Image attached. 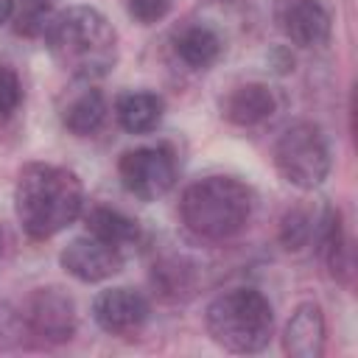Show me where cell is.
Here are the masks:
<instances>
[{
	"label": "cell",
	"instance_id": "22",
	"mask_svg": "<svg viewBox=\"0 0 358 358\" xmlns=\"http://www.w3.org/2000/svg\"><path fill=\"white\" fill-rule=\"evenodd\" d=\"M22 103V84L11 67H0V120H8Z\"/></svg>",
	"mask_w": 358,
	"mask_h": 358
},
{
	"label": "cell",
	"instance_id": "1",
	"mask_svg": "<svg viewBox=\"0 0 358 358\" xmlns=\"http://www.w3.org/2000/svg\"><path fill=\"white\" fill-rule=\"evenodd\" d=\"M14 213L28 238L48 241L84 213V185L62 165L31 162L17 176Z\"/></svg>",
	"mask_w": 358,
	"mask_h": 358
},
{
	"label": "cell",
	"instance_id": "14",
	"mask_svg": "<svg viewBox=\"0 0 358 358\" xmlns=\"http://www.w3.org/2000/svg\"><path fill=\"white\" fill-rule=\"evenodd\" d=\"M165 101L157 92L148 90H129L120 92L115 101V117L123 131L129 134H148L162 123Z\"/></svg>",
	"mask_w": 358,
	"mask_h": 358
},
{
	"label": "cell",
	"instance_id": "26",
	"mask_svg": "<svg viewBox=\"0 0 358 358\" xmlns=\"http://www.w3.org/2000/svg\"><path fill=\"white\" fill-rule=\"evenodd\" d=\"M0 255H3V229H0Z\"/></svg>",
	"mask_w": 358,
	"mask_h": 358
},
{
	"label": "cell",
	"instance_id": "25",
	"mask_svg": "<svg viewBox=\"0 0 358 358\" xmlns=\"http://www.w3.org/2000/svg\"><path fill=\"white\" fill-rule=\"evenodd\" d=\"M14 14V0H0V25L8 22Z\"/></svg>",
	"mask_w": 358,
	"mask_h": 358
},
{
	"label": "cell",
	"instance_id": "17",
	"mask_svg": "<svg viewBox=\"0 0 358 358\" xmlns=\"http://www.w3.org/2000/svg\"><path fill=\"white\" fill-rule=\"evenodd\" d=\"M319 243H322V255H324V263H327L333 280L347 282L350 271H352V260H350V241H347L341 210L324 207L322 227H319Z\"/></svg>",
	"mask_w": 358,
	"mask_h": 358
},
{
	"label": "cell",
	"instance_id": "21",
	"mask_svg": "<svg viewBox=\"0 0 358 358\" xmlns=\"http://www.w3.org/2000/svg\"><path fill=\"white\" fill-rule=\"evenodd\" d=\"M28 327L25 319L17 308H11L8 302H0V350H14L25 341Z\"/></svg>",
	"mask_w": 358,
	"mask_h": 358
},
{
	"label": "cell",
	"instance_id": "5",
	"mask_svg": "<svg viewBox=\"0 0 358 358\" xmlns=\"http://www.w3.org/2000/svg\"><path fill=\"white\" fill-rule=\"evenodd\" d=\"M330 162L333 159H330L327 137L310 120L291 123L274 143V168H277V173L299 190L319 187L330 173Z\"/></svg>",
	"mask_w": 358,
	"mask_h": 358
},
{
	"label": "cell",
	"instance_id": "16",
	"mask_svg": "<svg viewBox=\"0 0 358 358\" xmlns=\"http://www.w3.org/2000/svg\"><path fill=\"white\" fill-rule=\"evenodd\" d=\"M173 50H176V56L187 67L207 70V67H213L218 62V56L224 50V42H221V36L210 25L196 22V25H185L173 36Z\"/></svg>",
	"mask_w": 358,
	"mask_h": 358
},
{
	"label": "cell",
	"instance_id": "8",
	"mask_svg": "<svg viewBox=\"0 0 358 358\" xmlns=\"http://www.w3.org/2000/svg\"><path fill=\"white\" fill-rule=\"evenodd\" d=\"M151 316L148 299L134 288H106L92 299V319L109 336H134Z\"/></svg>",
	"mask_w": 358,
	"mask_h": 358
},
{
	"label": "cell",
	"instance_id": "10",
	"mask_svg": "<svg viewBox=\"0 0 358 358\" xmlns=\"http://www.w3.org/2000/svg\"><path fill=\"white\" fill-rule=\"evenodd\" d=\"M277 28L296 48H322L330 39V14L319 0H280Z\"/></svg>",
	"mask_w": 358,
	"mask_h": 358
},
{
	"label": "cell",
	"instance_id": "15",
	"mask_svg": "<svg viewBox=\"0 0 358 358\" xmlns=\"http://www.w3.org/2000/svg\"><path fill=\"white\" fill-rule=\"evenodd\" d=\"M84 224H87V235H95L98 241L109 243V246H117L120 252L126 246H134L143 235L140 224L120 213V210H112V207H103V204H95L84 213Z\"/></svg>",
	"mask_w": 358,
	"mask_h": 358
},
{
	"label": "cell",
	"instance_id": "23",
	"mask_svg": "<svg viewBox=\"0 0 358 358\" xmlns=\"http://www.w3.org/2000/svg\"><path fill=\"white\" fill-rule=\"evenodd\" d=\"M173 0H126V11L140 25H154L171 11Z\"/></svg>",
	"mask_w": 358,
	"mask_h": 358
},
{
	"label": "cell",
	"instance_id": "13",
	"mask_svg": "<svg viewBox=\"0 0 358 358\" xmlns=\"http://www.w3.org/2000/svg\"><path fill=\"white\" fill-rule=\"evenodd\" d=\"M277 112V92L263 81H246L221 101V115L235 126H257Z\"/></svg>",
	"mask_w": 358,
	"mask_h": 358
},
{
	"label": "cell",
	"instance_id": "2",
	"mask_svg": "<svg viewBox=\"0 0 358 358\" xmlns=\"http://www.w3.org/2000/svg\"><path fill=\"white\" fill-rule=\"evenodd\" d=\"M45 45L78 81L103 78L117 64V31L92 6H70L59 11L45 31Z\"/></svg>",
	"mask_w": 358,
	"mask_h": 358
},
{
	"label": "cell",
	"instance_id": "19",
	"mask_svg": "<svg viewBox=\"0 0 358 358\" xmlns=\"http://www.w3.org/2000/svg\"><path fill=\"white\" fill-rule=\"evenodd\" d=\"M151 282L157 288L159 296L165 299H187L193 296V288H196V271L187 260L182 257H168V260H159L151 271Z\"/></svg>",
	"mask_w": 358,
	"mask_h": 358
},
{
	"label": "cell",
	"instance_id": "18",
	"mask_svg": "<svg viewBox=\"0 0 358 358\" xmlns=\"http://www.w3.org/2000/svg\"><path fill=\"white\" fill-rule=\"evenodd\" d=\"M322 215L310 201H299L294 207L285 210V215L280 218V243L285 252H302L305 246H310L313 238H319V227H322Z\"/></svg>",
	"mask_w": 358,
	"mask_h": 358
},
{
	"label": "cell",
	"instance_id": "11",
	"mask_svg": "<svg viewBox=\"0 0 358 358\" xmlns=\"http://www.w3.org/2000/svg\"><path fill=\"white\" fill-rule=\"evenodd\" d=\"M327 327L324 313L316 302H299L285 322L282 330V350L291 358H319L324 352Z\"/></svg>",
	"mask_w": 358,
	"mask_h": 358
},
{
	"label": "cell",
	"instance_id": "20",
	"mask_svg": "<svg viewBox=\"0 0 358 358\" xmlns=\"http://www.w3.org/2000/svg\"><path fill=\"white\" fill-rule=\"evenodd\" d=\"M56 0H14V31L20 36H28V39H36V36H45L50 20L56 17Z\"/></svg>",
	"mask_w": 358,
	"mask_h": 358
},
{
	"label": "cell",
	"instance_id": "6",
	"mask_svg": "<svg viewBox=\"0 0 358 358\" xmlns=\"http://www.w3.org/2000/svg\"><path fill=\"white\" fill-rule=\"evenodd\" d=\"M117 176L126 193L140 201H154L173 187L176 157L168 145H140L120 157Z\"/></svg>",
	"mask_w": 358,
	"mask_h": 358
},
{
	"label": "cell",
	"instance_id": "12",
	"mask_svg": "<svg viewBox=\"0 0 358 358\" xmlns=\"http://www.w3.org/2000/svg\"><path fill=\"white\" fill-rule=\"evenodd\" d=\"M59 117L70 134L90 137L106 120V98L101 90H95L90 81H84L64 92V98L59 103Z\"/></svg>",
	"mask_w": 358,
	"mask_h": 358
},
{
	"label": "cell",
	"instance_id": "4",
	"mask_svg": "<svg viewBox=\"0 0 358 358\" xmlns=\"http://www.w3.org/2000/svg\"><path fill=\"white\" fill-rule=\"evenodd\" d=\"M210 338L227 352H260L274 333V310L255 288L218 294L204 313Z\"/></svg>",
	"mask_w": 358,
	"mask_h": 358
},
{
	"label": "cell",
	"instance_id": "9",
	"mask_svg": "<svg viewBox=\"0 0 358 358\" xmlns=\"http://www.w3.org/2000/svg\"><path fill=\"white\" fill-rule=\"evenodd\" d=\"M59 266L78 282H103L123 268V252L95 235L73 238L59 252Z\"/></svg>",
	"mask_w": 358,
	"mask_h": 358
},
{
	"label": "cell",
	"instance_id": "3",
	"mask_svg": "<svg viewBox=\"0 0 358 358\" xmlns=\"http://www.w3.org/2000/svg\"><path fill=\"white\" fill-rule=\"evenodd\" d=\"M255 193L235 176H204L185 187L179 215L187 232L201 241H229L252 218Z\"/></svg>",
	"mask_w": 358,
	"mask_h": 358
},
{
	"label": "cell",
	"instance_id": "7",
	"mask_svg": "<svg viewBox=\"0 0 358 358\" xmlns=\"http://www.w3.org/2000/svg\"><path fill=\"white\" fill-rule=\"evenodd\" d=\"M28 336H36L45 344H64L76 336V302L67 291L56 288V285H45V288H34L22 308H20Z\"/></svg>",
	"mask_w": 358,
	"mask_h": 358
},
{
	"label": "cell",
	"instance_id": "24",
	"mask_svg": "<svg viewBox=\"0 0 358 358\" xmlns=\"http://www.w3.org/2000/svg\"><path fill=\"white\" fill-rule=\"evenodd\" d=\"M271 62L277 64V67H274L277 73L294 70V56H291V50H285V48H274V50H271Z\"/></svg>",
	"mask_w": 358,
	"mask_h": 358
}]
</instances>
